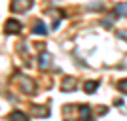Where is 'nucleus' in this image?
I'll list each match as a JSON object with an SVG mask.
<instances>
[{
	"instance_id": "obj_1",
	"label": "nucleus",
	"mask_w": 127,
	"mask_h": 121,
	"mask_svg": "<svg viewBox=\"0 0 127 121\" xmlns=\"http://www.w3.org/2000/svg\"><path fill=\"white\" fill-rule=\"evenodd\" d=\"M32 0H11V6L10 10L13 11V13H23V11H29L32 8Z\"/></svg>"
},
{
	"instance_id": "obj_2",
	"label": "nucleus",
	"mask_w": 127,
	"mask_h": 121,
	"mask_svg": "<svg viewBox=\"0 0 127 121\" xmlns=\"http://www.w3.org/2000/svg\"><path fill=\"white\" fill-rule=\"evenodd\" d=\"M4 28H6V34H17V32L23 28V25L17 21V19H8L6 25H4Z\"/></svg>"
},
{
	"instance_id": "obj_3",
	"label": "nucleus",
	"mask_w": 127,
	"mask_h": 121,
	"mask_svg": "<svg viewBox=\"0 0 127 121\" xmlns=\"http://www.w3.org/2000/svg\"><path fill=\"white\" fill-rule=\"evenodd\" d=\"M19 83H21L23 91H25V93H29V95H32V93L36 91V85H34V81H32L31 78H27V76H23V78L19 79Z\"/></svg>"
},
{
	"instance_id": "obj_4",
	"label": "nucleus",
	"mask_w": 127,
	"mask_h": 121,
	"mask_svg": "<svg viewBox=\"0 0 127 121\" xmlns=\"http://www.w3.org/2000/svg\"><path fill=\"white\" fill-rule=\"evenodd\" d=\"M80 117L84 121H93V116H91V106L89 104H82L80 106Z\"/></svg>"
},
{
	"instance_id": "obj_5",
	"label": "nucleus",
	"mask_w": 127,
	"mask_h": 121,
	"mask_svg": "<svg viewBox=\"0 0 127 121\" xmlns=\"http://www.w3.org/2000/svg\"><path fill=\"white\" fill-rule=\"evenodd\" d=\"M51 53H48V51H44L42 55H40V57H38V66H40V68H48L49 66V63H51Z\"/></svg>"
},
{
	"instance_id": "obj_6",
	"label": "nucleus",
	"mask_w": 127,
	"mask_h": 121,
	"mask_svg": "<svg viewBox=\"0 0 127 121\" xmlns=\"http://www.w3.org/2000/svg\"><path fill=\"white\" fill-rule=\"evenodd\" d=\"M32 34L46 36V34H48V28H46V25H44L42 21H36V23H34V26H32Z\"/></svg>"
},
{
	"instance_id": "obj_7",
	"label": "nucleus",
	"mask_w": 127,
	"mask_h": 121,
	"mask_svg": "<svg viewBox=\"0 0 127 121\" xmlns=\"http://www.w3.org/2000/svg\"><path fill=\"white\" fill-rule=\"evenodd\" d=\"M8 121H29V117H27V114H23L21 110H15L8 116Z\"/></svg>"
},
{
	"instance_id": "obj_8",
	"label": "nucleus",
	"mask_w": 127,
	"mask_h": 121,
	"mask_svg": "<svg viewBox=\"0 0 127 121\" xmlns=\"http://www.w3.org/2000/svg\"><path fill=\"white\" fill-rule=\"evenodd\" d=\"M97 89H99V81H85V83H84V91H85V93H89V95H91V93H95Z\"/></svg>"
},
{
	"instance_id": "obj_9",
	"label": "nucleus",
	"mask_w": 127,
	"mask_h": 121,
	"mask_svg": "<svg viewBox=\"0 0 127 121\" xmlns=\"http://www.w3.org/2000/svg\"><path fill=\"white\" fill-rule=\"evenodd\" d=\"M32 112H34V116L38 117H48L49 116V108H40V106H32Z\"/></svg>"
},
{
	"instance_id": "obj_10",
	"label": "nucleus",
	"mask_w": 127,
	"mask_h": 121,
	"mask_svg": "<svg viewBox=\"0 0 127 121\" xmlns=\"http://www.w3.org/2000/svg\"><path fill=\"white\" fill-rule=\"evenodd\" d=\"M74 85H76V79L74 78H66L63 81V91H72V89H74Z\"/></svg>"
},
{
	"instance_id": "obj_11",
	"label": "nucleus",
	"mask_w": 127,
	"mask_h": 121,
	"mask_svg": "<svg viewBox=\"0 0 127 121\" xmlns=\"http://www.w3.org/2000/svg\"><path fill=\"white\" fill-rule=\"evenodd\" d=\"M114 13H118L120 17L127 15V6L125 4H116V6H114Z\"/></svg>"
},
{
	"instance_id": "obj_12",
	"label": "nucleus",
	"mask_w": 127,
	"mask_h": 121,
	"mask_svg": "<svg viewBox=\"0 0 127 121\" xmlns=\"http://www.w3.org/2000/svg\"><path fill=\"white\" fill-rule=\"evenodd\" d=\"M116 87H118V91H122L123 95H127V79H120Z\"/></svg>"
},
{
	"instance_id": "obj_13",
	"label": "nucleus",
	"mask_w": 127,
	"mask_h": 121,
	"mask_svg": "<svg viewBox=\"0 0 127 121\" xmlns=\"http://www.w3.org/2000/svg\"><path fill=\"white\" fill-rule=\"evenodd\" d=\"M118 36H120V38H123V40H127V34H125L123 30H118Z\"/></svg>"
},
{
	"instance_id": "obj_14",
	"label": "nucleus",
	"mask_w": 127,
	"mask_h": 121,
	"mask_svg": "<svg viewBox=\"0 0 127 121\" xmlns=\"http://www.w3.org/2000/svg\"><path fill=\"white\" fill-rule=\"evenodd\" d=\"M68 121H74V119H68Z\"/></svg>"
}]
</instances>
